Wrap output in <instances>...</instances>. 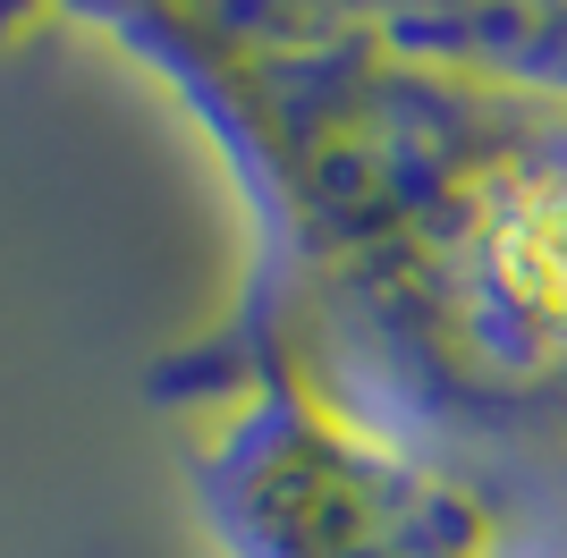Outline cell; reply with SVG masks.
I'll return each mask as SVG.
<instances>
[]
</instances>
